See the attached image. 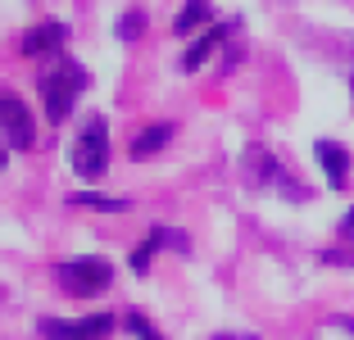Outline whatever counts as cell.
Listing matches in <instances>:
<instances>
[{"label":"cell","instance_id":"6da1fadb","mask_svg":"<svg viewBox=\"0 0 354 340\" xmlns=\"http://www.w3.org/2000/svg\"><path fill=\"white\" fill-rule=\"evenodd\" d=\"M241 168H245V186L259 191V196H277V200H291V205H309L313 200V191L272 155L268 145H245Z\"/></svg>","mask_w":354,"mask_h":340},{"label":"cell","instance_id":"7a4b0ae2","mask_svg":"<svg viewBox=\"0 0 354 340\" xmlns=\"http://www.w3.org/2000/svg\"><path fill=\"white\" fill-rule=\"evenodd\" d=\"M37 86H41V100H46V118H50V123H64L68 109L77 104V95L86 91V68L77 59H64L59 55V59L37 77Z\"/></svg>","mask_w":354,"mask_h":340},{"label":"cell","instance_id":"3957f363","mask_svg":"<svg viewBox=\"0 0 354 340\" xmlns=\"http://www.w3.org/2000/svg\"><path fill=\"white\" fill-rule=\"evenodd\" d=\"M68 164H73L77 177H91V182L109 168V123H104L100 113H91V118L82 123V132L73 136Z\"/></svg>","mask_w":354,"mask_h":340},{"label":"cell","instance_id":"277c9868","mask_svg":"<svg viewBox=\"0 0 354 340\" xmlns=\"http://www.w3.org/2000/svg\"><path fill=\"white\" fill-rule=\"evenodd\" d=\"M55 281H59V290H68V295L91 299V295H100V290H109V281H114V263L100 258V254L68 258V263L55 268Z\"/></svg>","mask_w":354,"mask_h":340},{"label":"cell","instance_id":"5b68a950","mask_svg":"<svg viewBox=\"0 0 354 340\" xmlns=\"http://www.w3.org/2000/svg\"><path fill=\"white\" fill-rule=\"evenodd\" d=\"M0 136L10 150H32L37 145V123H32V109L23 95L0 91Z\"/></svg>","mask_w":354,"mask_h":340},{"label":"cell","instance_id":"8992f818","mask_svg":"<svg viewBox=\"0 0 354 340\" xmlns=\"http://www.w3.org/2000/svg\"><path fill=\"white\" fill-rule=\"evenodd\" d=\"M37 331L46 340H104L114 331V318L109 313H91V318H73V322L68 318H41Z\"/></svg>","mask_w":354,"mask_h":340},{"label":"cell","instance_id":"52a82bcc","mask_svg":"<svg viewBox=\"0 0 354 340\" xmlns=\"http://www.w3.org/2000/svg\"><path fill=\"white\" fill-rule=\"evenodd\" d=\"M64 37H68V28H64L59 19H46V23L23 32V55H28V59H59Z\"/></svg>","mask_w":354,"mask_h":340},{"label":"cell","instance_id":"ba28073f","mask_svg":"<svg viewBox=\"0 0 354 340\" xmlns=\"http://www.w3.org/2000/svg\"><path fill=\"white\" fill-rule=\"evenodd\" d=\"M159 249H182V254H187V236H182V232H173V227H155V232H150V236L132 249V258H127L136 277H146V272H150V263H155Z\"/></svg>","mask_w":354,"mask_h":340},{"label":"cell","instance_id":"9c48e42d","mask_svg":"<svg viewBox=\"0 0 354 340\" xmlns=\"http://www.w3.org/2000/svg\"><path fill=\"white\" fill-rule=\"evenodd\" d=\"M313 159L323 164V173H327V186L332 191H341L345 182H350V155H345V145L341 141H313Z\"/></svg>","mask_w":354,"mask_h":340},{"label":"cell","instance_id":"30bf717a","mask_svg":"<svg viewBox=\"0 0 354 340\" xmlns=\"http://www.w3.org/2000/svg\"><path fill=\"white\" fill-rule=\"evenodd\" d=\"M227 32H236V19H232V23H209V32L200 37V41H191V50L182 55V73H196L200 64H205L209 55L223 46V37H227Z\"/></svg>","mask_w":354,"mask_h":340},{"label":"cell","instance_id":"8fae6325","mask_svg":"<svg viewBox=\"0 0 354 340\" xmlns=\"http://www.w3.org/2000/svg\"><path fill=\"white\" fill-rule=\"evenodd\" d=\"M168 141H173V123H150V127H141V132L132 136V159H150V155H159Z\"/></svg>","mask_w":354,"mask_h":340},{"label":"cell","instance_id":"7c38bea8","mask_svg":"<svg viewBox=\"0 0 354 340\" xmlns=\"http://www.w3.org/2000/svg\"><path fill=\"white\" fill-rule=\"evenodd\" d=\"M68 209H91V214H127V209H132V200H123V196H95V191H77V196H68Z\"/></svg>","mask_w":354,"mask_h":340},{"label":"cell","instance_id":"4fadbf2b","mask_svg":"<svg viewBox=\"0 0 354 340\" xmlns=\"http://www.w3.org/2000/svg\"><path fill=\"white\" fill-rule=\"evenodd\" d=\"M209 23V0H187L182 10H177V19H173V32L177 37H191L196 28H205Z\"/></svg>","mask_w":354,"mask_h":340},{"label":"cell","instance_id":"5bb4252c","mask_svg":"<svg viewBox=\"0 0 354 340\" xmlns=\"http://www.w3.org/2000/svg\"><path fill=\"white\" fill-rule=\"evenodd\" d=\"M141 32H146V14L141 10H127L123 19H118V41H136Z\"/></svg>","mask_w":354,"mask_h":340},{"label":"cell","instance_id":"9a60e30c","mask_svg":"<svg viewBox=\"0 0 354 340\" xmlns=\"http://www.w3.org/2000/svg\"><path fill=\"white\" fill-rule=\"evenodd\" d=\"M123 327L132 331L136 340H164V336H159V331H155V322L146 318V313H127V318H123Z\"/></svg>","mask_w":354,"mask_h":340},{"label":"cell","instance_id":"2e32d148","mask_svg":"<svg viewBox=\"0 0 354 340\" xmlns=\"http://www.w3.org/2000/svg\"><path fill=\"white\" fill-rule=\"evenodd\" d=\"M318 263H345V268H354V249H318Z\"/></svg>","mask_w":354,"mask_h":340},{"label":"cell","instance_id":"e0dca14e","mask_svg":"<svg viewBox=\"0 0 354 340\" xmlns=\"http://www.w3.org/2000/svg\"><path fill=\"white\" fill-rule=\"evenodd\" d=\"M336 236H341L345 245H354V205L345 209V218H341V223H336Z\"/></svg>","mask_w":354,"mask_h":340},{"label":"cell","instance_id":"ac0fdd59","mask_svg":"<svg viewBox=\"0 0 354 340\" xmlns=\"http://www.w3.org/2000/svg\"><path fill=\"white\" fill-rule=\"evenodd\" d=\"M214 340H259V336H254V331H218Z\"/></svg>","mask_w":354,"mask_h":340},{"label":"cell","instance_id":"d6986e66","mask_svg":"<svg viewBox=\"0 0 354 340\" xmlns=\"http://www.w3.org/2000/svg\"><path fill=\"white\" fill-rule=\"evenodd\" d=\"M5 159H10V145H5V136H0V173H5Z\"/></svg>","mask_w":354,"mask_h":340},{"label":"cell","instance_id":"ffe728a7","mask_svg":"<svg viewBox=\"0 0 354 340\" xmlns=\"http://www.w3.org/2000/svg\"><path fill=\"white\" fill-rule=\"evenodd\" d=\"M350 95H354V77H350Z\"/></svg>","mask_w":354,"mask_h":340}]
</instances>
